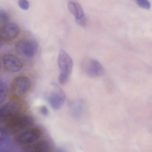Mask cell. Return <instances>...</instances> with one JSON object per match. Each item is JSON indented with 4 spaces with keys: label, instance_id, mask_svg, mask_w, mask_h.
I'll use <instances>...</instances> for the list:
<instances>
[{
    "label": "cell",
    "instance_id": "obj_1",
    "mask_svg": "<svg viewBox=\"0 0 152 152\" xmlns=\"http://www.w3.org/2000/svg\"><path fill=\"white\" fill-rule=\"evenodd\" d=\"M33 122V118L30 116L20 114L3 123L1 131L5 134H18L28 128Z\"/></svg>",
    "mask_w": 152,
    "mask_h": 152
},
{
    "label": "cell",
    "instance_id": "obj_2",
    "mask_svg": "<svg viewBox=\"0 0 152 152\" xmlns=\"http://www.w3.org/2000/svg\"><path fill=\"white\" fill-rule=\"evenodd\" d=\"M31 86L30 79L25 76L15 77L12 81L10 87L11 95L15 97H20L26 92Z\"/></svg>",
    "mask_w": 152,
    "mask_h": 152
},
{
    "label": "cell",
    "instance_id": "obj_3",
    "mask_svg": "<svg viewBox=\"0 0 152 152\" xmlns=\"http://www.w3.org/2000/svg\"><path fill=\"white\" fill-rule=\"evenodd\" d=\"M42 134L41 130L37 128L26 129L18 133L15 137V142L24 145L32 143L38 140Z\"/></svg>",
    "mask_w": 152,
    "mask_h": 152
},
{
    "label": "cell",
    "instance_id": "obj_4",
    "mask_svg": "<svg viewBox=\"0 0 152 152\" xmlns=\"http://www.w3.org/2000/svg\"><path fill=\"white\" fill-rule=\"evenodd\" d=\"M38 43L34 39L26 38L18 42L16 45V49L20 55L31 57L34 55L38 48Z\"/></svg>",
    "mask_w": 152,
    "mask_h": 152
},
{
    "label": "cell",
    "instance_id": "obj_5",
    "mask_svg": "<svg viewBox=\"0 0 152 152\" xmlns=\"http://www.w3.org/2000/svg\"><path fill=\"white\" fill-rule=\"evenodd\" d=\"M21 106L17 102L12 101L3 105L0 109V121L2 124L20 114Z\"/></svg>",
    "mask_w": 152,
    "mask_h": 152
},
{
    "label": "cell",
    "instance_id": "obj_6",
    "mask_svg": "<svg viewBox=\"0 0 152 152\" xmlns=\"http://www.w3.org/2000/svg\"><path fill=\"white\" fill-rule=\"evenodd\" d=\"M48 100L53 109H60L63 105L65 99V95L62 90L58 85H54Z\"/></svg>",
    "mask_w": 152,
    "mask_h": 152
},
{
    "label": "cell",
    "instance_id": "obj_7",
    "mask_svg": "<svg viewBox=\"0 0 152 152\" xmlns=\"http://www.w3.org/2000/svg\"><path fill=\"white\" fill-rule=\"evenodd\" d=\"M58 63L61 74L69 76L72 72L73 66L72 60L64 50H61L59 53Z\"/></svg>",
    "mask_w": 152,
    "mask_h": 152
},
{
    "label": "cell",
    "instance_id": "obj_8",
    "mask_svg": "<svg viewBox=\"0 0 152 152\" xmlns=\"http://www.w3.org/2000/svg\"><path fill=\"white\" fill-rule=\"evenodd\" d=\"M20 31L18 26L14 23L6 24L0 30V38L3 41H10L15 39Z\"/></svg>",
    "mask_w": 152,
    "mask_h": 152
},
{
    "label": "cell",
    "instance_id": "obj_9",
    "mask_svg": "<svg viewBox=\"0 0 152 152\" xmlns=\"http://www.w3.org/2000/svg\"><path fill=\"white\" fill-rule=\"evenodd\" d=\"M2 63L5 69L11 72H16L22 68V64L17 57L10 54H6L2 58Z\"/></svg>",
    "mask_w": 152,
    "mask_h": 152
},
{
    "label": "cell",
    "instance_id": "obj_10",
    "mask_svg": "<svg viewBox=\"0 0 152 152\" xmlns=\"http://www.w3.org/2000/svg\"><path fill=\"white\" fill-rule=\"evenodd\" d=\"M50 145L46 140L37 141L29 144L24 145L23 148L24 151L27 152H44L49 151Z\"/></svg>",
    "mask_w": 152,
    "mask_h": 152
},
{
    "label": "cell",
    "instance_id": "obj_11",
    "mask_svg": "<svg viewBox=\"0 0 152 152\" xmlns=\"http://www.w3.org/2000/svg\"><path fill=\"white\" fill-rule=\"evenodd\" d=\"M85 71L89 76L96 77L102 75L104 73V69L98 61L96 60L92 59L87 64Z\"/></svg>",
    "mask_w": 152,
    "mask_h": 152
},
{
    "label": "cell",
    "instance_id": "obj_12",
    "mask_svg": "<svg viewBox=\"0 0 152 152\" xmlns=\"http://www.w3.org/2000/svg\"><path fill=\"white\" fill-rule=\"evenodd\" d=\"M67 6L69 11L74 16L75 20L85 16L84 11L79 4L70 1L68 3Z\"/></svg>",
    "mask_w": 152,
    "mask_h": 152
},
{
    "label": "cell",
    "instance_id": "obj_13",
    "mask_svg": "<svg viewBox=\"0 0 152 152\" xmlns=\"http://www.w3.org/2000/svg\"><path fill=\"white\" fill-rule=\"evenodd\" d=\"M71 111L73 115L76 117H79L81 115L83 111V105L80 102H76L71 104Z\"/></svg>",
    "mask_w": 152,
    "mask_h": 152
},
{
    "label": "cell",
    "instance_id": "obj_14",
    "mask_svg": "<svg viewBox=\"0 0 152 152\" xmlns=\"http://www.w3.org/2000/svg\"><path fill=\"white\" fill-rule=\"evenodd\" d=\"M7 92V86L3 81H0V102L1 103L5 99Z\"/></svg>",
    "mask_w": 152,
    "mask_h": 152
},
{
    "label": "cell",
    "instance_id": "obj_15",
    "mask_svg": "<svg viewBox=\"0 0 152 152\" xmlns=\"http://www.w3.org/2000/svg\"><path fill=\"white\" fill-rule=\"evenodd\" d=\"M9 20V16L7 13L4 10L0 9V24H6Z\"/></svg>",
    "mask_w": 152,
    "mask_h": 152
},
{
    "label": "cell",
    "instance_id": "obj_16",
    "mask_svg": "<svg viewBox=\"0 0 152 152\" xmlns=\"http://www.w3.org/2000/svg\"><path fill=\"white\" fill-rule=\"evenodd\" d=\"M137 5L145 9L148 10L151 7V4L148 0H135Z\"/></svg>",
    "mask_w": 152,
    "mask_h": 152
},
{
    "label": "cell",
    "instance_id": "obj_17",
    "mask_svg": "<svg viewBox=\"0 0 152 152\" xmlns=\"http://www.w3.org/2000/svg\"><path fill=\"white\" fill-rule=\"evenodd\" d=\"M18 4L20 7L24 10H28L29 7V4L27 0H19Z\"/></svg>",
    "mask_w": 152,
    "mask_h": 152
},
{
    "label": "cell",
    "instance_id": "obj_18",
    "mask_svg": "<svg viewBox=\"0 0 152 152\" xmlns=\"http://www.w3.org/2000/svg\"><path fill=\"white\" fill-rule=\"evenodd\" d=\"M69 76L60 73L58 76V80L59 83L61 85L65 84L67 81Z\"/></svg>",
    "mask_w": 152,
    "mask_h": 152
},
{
    "label": "cell",
    "instance_id": "obj_19",
    "mask_svg": "<svg viewBox=\"0 0 152 152\" xmlns=\"http://www.w3.org/2000/svg\"><path fill=\"white\" fill-rule=\"evenodd\" d=\"M76 23L80 26L84 27L86 24L87 18L86 16L84 17L77 19H76Z\"/></svg>",
    "mask_w": 152,
    "mask_h": 152
},
{
    "label": "cell",
    "instance_id": "obj_20",
    "mask_svg": "<svg viewBox=\"0 0 152 152\" xmlns=\"http://www.w3.org/2000/svg\"><path fill=\"white\" fill-rule=\"evenodd\" d=\"M41 113L45 115H47L48 113V111L47 107L44 106H42L40 108Z\"/></svg>",
    "mask_w": 152,
    "mask_h": 152
}]
</instances>
